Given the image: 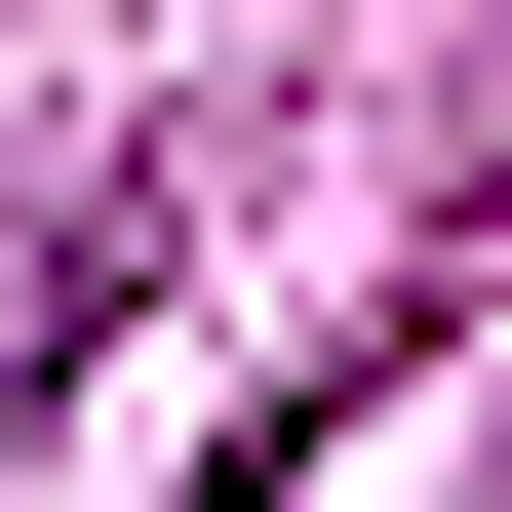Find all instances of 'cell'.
Wrapping results in <instances>:
<instances>
[{
	"label": "cell",
	"mask_w": 512,
	"mask_h": 512,
	"mask_svg": "<svg viewBox=\"0 0 512 512\" xmlns=\"http://www.w3.org/2000/svg\"><path fill=\"white\" fill-rule=\"evenodd\" d=\"M197 512H276V434H237V473H197Z\"/></svg>",
	"instance_id": "6da1fadb"
}]
</instances>
